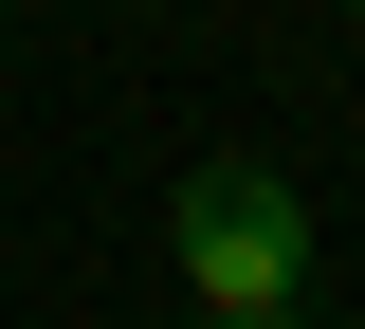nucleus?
<instances>
[{
	"label": "nucleus",
	"mask_w": 365,
	"mask_h": 329,
	"mask_svg": "<svg viewBox=\"0 0 365 329\" xmlns=\"http://www.w3.org/2000/svg\"><path fill=\"white\" fill-rule=\"evenodd\" d=\"M165 256H182L201 311H292V293H311V201L274 183V165H182Z\"/></svg>",
	"instance_id": "nucleus-1"
},
{
	"label": "nucleus",
	"mask_w": 365,
	"mask_h": 329,
	"mask_svg": "<svg viewBox=\"0 0 365 329\" xmlns=\"http://www.w3.org/2000/svg\"><path fill=\"white\" fill-rule=\"evenodd\" d=\"M201 329H292V311H201Z\"/></svg>",
	"instance_id": "nucleus-2"
},
{
	"label": "nucleus",
	"mask_w": 365,
	"mask_h": 329,
	"mask_svg": "<svg viewBox=\"0 0 365 329\" xmlns=\"http://www.w3.org/2000/svg\"><path fill=\"white\" fill-rule=\"evenodd\" d=\"M347 19H365V0H347Z\"/></svg>",
	"instance_id": "nucleus-3"
}]
</instances>
